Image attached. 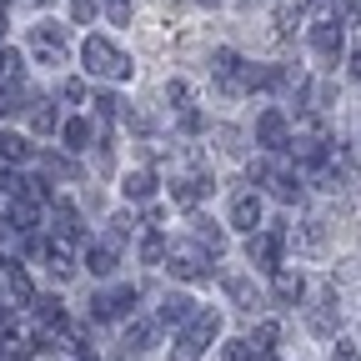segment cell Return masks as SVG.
I'll return each instance as SVG.
<instances>
[{"mask_svg":"<svg viewBox=\"0 0 361 361\" xmlns=\"http://www.w3.org/2000/svg\"><path fill=\"white\" fill-rule=\"evenodd\" d=\"M80 66H85V75H96V80H130L135 75V61L121 51L116 40H106V35H90L80 45Z\"/></svg>","mask_w":361,"mask_h":361,"instance_id":"cell-1","label":"cell"},{"mask_svg":"<svg viewBox=\"0 0 361 361\" xmlns=\"http://www.w3.org/2000/svg\"><path fill=\"white\" fill-rule=\"evenodd\" d=\"M211 75H216V85L226 90V96H246V90H261V85H271V71L251 66V61H246V56H236V51H216V61H211Z\"/></svg>","mask_w":361,"mask_h":361,"instance_id":"cell-2","label":"cell"},{"mask_svg":"<svg viewBox=\"0 0 361 361\" xmlns=\"http://www.w3.org/2000/svg\"><path fill=\"white\" fill-rule=\"evenodd\" d=\"M216 336H221V316H216L211 306H196V316H191V322L176 331V341H171V361H201Z\"/></svg>","mask_w":361,"mask_h":361,"instance_id":"cell-3","label":"cell"},{"mask_svg":"<svg viewBox=\"0 0 361 361\" xmlns=\"http://www.w3.org/2000/svg\"><path fill=\"white\" fill-rule=\"evenodd\" d=\"M276 156H281V151H266V161H256V166H251V176H256V180H261V186L276 196V201L296 206V201L306 196V186H301V176H296L286 161H276Z\"/></svg>","mask_w":361,"mask_h":361,"instance_id":"cell-4","label":"cell"},{"mask_svg":"<svg viewBox=\"0 0 361 361\" xmlns=\"http://www.w3.org/2000/svg\"><path fill=\"white\" fill-rule=\"evenodd\" d=\"M166 271L176 281H201V276H211V251L191 236V241H176L171 251H166Z\"/></svg>","mask_w":361,"mask_h":361,"instance_id":"cell-5","label":"cell"},{"mask_svg":"<svg viewBox=\"0 0 361 361\" xmlns=\"http://www.w3.org/2000/svg\"><path fill=\"white\" fill-rule=\"evenodd\" d=\"M30 56H35L40 66H61V61L71 56V30L56 25V20L30 25Z\"/></svg>","mask_w":361,"mask_h":361,"instance_id":"cell-6","label":"cell"},{"mask_svg":"<svg viewBox=\"0 0 361 361\" xmlns=\"http://www.w3.org/2000/svg\"><path fill=\"white\" fill-rule=\"evenodd\" d=\"M286 241H291V236L281 231V226H271V231H251V236H246V261H251L256 271H276Z\"/></svg>","mask_w":361,"mask_h":361,"instance_id":"cell-7","label":"cell"},{"mask_svg":"<svg viewBox=\"0 0 361 361\" xmlns=\"http://www.w3.org/2000/svg\"><path fill=\"white\" fill-rule=\"evenodd\" d=\"M256 146H261V151H286V146H291V121H286L281 106H266V111L256 116Z\"/></svg>","mask_w":361,"mask_h":361,"instance_id":"cell-8","label":"cell"},{"mask_svg":"<svg viewBox=\"0 0 361 361\" xmlns=\"http://www.w3.org/2000/svg\"><path fill=\"white\" fill-rule=\"evenodd\" d=\"M135 301H141V291H135V286H111V291H96V296H90V322H116V316H126Z\"/></svg>","mask_w":361,"mask_h":361,"instance_id":"cell-9","label":"cell"},{"mask_svg":"<svg viewBox=\"0 0 361 361\" xmlns=\"http://www.w3.org/2000/svg\"><path fill=\"white\" fill-rule=\"evenodd\" d=\"M306 326H311L316 336L336 341V331H341V301H336V291H322V296L311 301V311H306Z\"/></svg>","mask_w":361,"mask_h":361,"instance_id":"cell-10","label":"cell"},{"mask_svg":"<svg viewBox=\"0 0 361 361\" xmlns=\"http://www.w3.org/2000/svg\"><path fill=\"white\" fill-rule=\"evenodd\" d=\"M226 221L236 226V231H261V191H251V186H236L231 191V211H226Z\"/></svg>","mask_w":361,"mask_h":361,"instance_id":"cell-11","label":"cell"},{"mask_svg":"<svg viewBox=\"0 0 361 361\" xmlns=\"http://www.w3.org/2000/svg\"><path fill=\"white\" fill-rule=\"evenodd\" d=\"M0 296H6L11 306H35V286H30L20 261H6V271H0Z\"/></svg>","mask_w":361,"mask_h":361,"instance_id":"cell-12","label":"cell"},{"mask_svg":"<svg viewBox=\"0 0 361 361\" xmlns=\"http://www.w3.org/2000/svg\"><path fill=\"white\" fill-rule=\"evenodd\" d=\"M311 51L322 56V61H341V51H346V30H341V20H322V25H311Z\"/></svg>","mask_w":361,"mask_h":361,"instance_id":"cell-13","label":"cell"},{"mask_svg":"<svg viewBox=\"0 0 361 361\" xmlns=\"http://www.w3.org/2000/svg\"><path fill=\"white\" fill-rule=\"evenodd\" d=\"M271 296H276L281 306H296L306 296V276L296 266H276V271H271Z\"/></svg>","mask_w":361,"mask_h":361,"instance_id":"cell-14","label":"cell"},{"mask_svg":"<svg viewBox=\"0 0 361 361\" xmlns=\"http://www.w3.org/2000/svg\"><path fill=\"white\" fill-rule=\"evenodd\" d=\"M221 286H226V296H231V306H241V311H256V301H261V291H256V276H246V271H226V276H221Z\"/></svg>","mask_w":361,"mask_h":361,"instance_id":"cell-15","label":"cell"},{"mask_svg":"<svg viewBox=\"0 0 361 361\" xmlns=\"http://www.w3.org/2000/svg\"><path fill=\"white\" fill-rule=\"evenodd\" d=\"M116 251H121V246H111V241H90L80 266H85L96 281H106V276H116Z\"/></svg>","mask_w":361,"mask_h":361,"instance_id":"cell-16","label":"cell"},{"mask_svg":"<svg viewBox=\"0 0 361 361\" xmlns=\"http://www.w3.org/2000/svg\"><path fill=\"white\" fill-rule=\"evenodd\" d=\"M291 246H296L301 256H322V251H326V226H322V221H301L296 231H291Z\"/></svg>","mask_w":361,"mask_h":361,"instance_id":"cell-17","label":"cell"},{"mask_svg":"<svg viewBox=\"0 0 361 361\" xmlns=\"http://www.w3.org/2000/svg\"><path fill=\"white\" fill-rule=\"evenodd\" d=\"M121 191H126V201H151V191H156V171H151V166H135V171H126Z\"/></svg>","mask_w":361,"mask_h":361,"instance_id":"cell-18","label":"cell"},{"mask_svg":"<svg viewBox=\"0 0 361 361\" xmlns=\"http://www.w3.org/2000/svg\"><path fill=\"white\" fill-rule=\"evenodd\" d=\"M51 231H56L61 241H75V236H80V216H75L71 201H51Z\"/></svg>","mask_w":361,"mask_h":361,"instance_id":"cell-19","label":"cell"},{"mask_svg":"<svg viewBox=\"0 0 361 361\" xmlns=\"http://www.w3.org/2000/svg\"><path fill=\"white\" fill-rule=\"evenodd\" d=\"M156 316H161L166 326H186L191 316H196V301H191V296H180V291H171V296L161 301V311H156Z\"/></svg>","mask_w":361,"mask_h":361,"instance_id":"cell-20","label":"cell"},{"mask_svg":"<svg viewBox=\"0 0 361 361\" xmlns=\"http://www.w3.org/2000/svg\"><path fill=\"white\" fill-rule=\"evenodd\" d=\"M35 322L45 331H66V301L61 296H35Z\"/></svg>","mask_w":361,"mask_h":361,"instance_id":"cell-21","label":"cell"},{"mask_svg":"<svg viewBox=\"0 0 361 361\" xmlns=\"http://www.w3.org/2000/svg\"><path fill=\"white\" fill-rule=\"evenodd\" d=\"M35 151H30V141H25V135L20 130H0V161H6V166H25Z\"/></svg>","mask_w":361,"mask_h":361,"instance_id":"cell-22","label":"cell"},{"mask_svg":"<svg viewBox=\"0 0 361 361\" xmlns=\"http://www.w3.org/2000/svg\"><path fill=\"white\" fill-rule=\"evenodd\" d=\"M246 341H251L256 356H271V351H276V341H281V322H256Z\"/></svg>","mask_w":361,"mask_h":361,"instance_id":"cell-23","label":"cell"},{"mask_svg":"<svg viewBox=\"0 0 361 361\" xmlns=\"http://www.w3.org/2000/svg\"><path fill=\"white\" fill-rule=\"evenodd\" d=\"M45 266H51V276H56V281H71V276H75V261H71V251H66L61 241L45 246Z\"/></svg>","mask_w":361,"mask_h":361,"instance_id":"cell-24","label":"cell"},{"mask_svg":"<svg viewBox=\"0 0 361 361\" xmlns=\"http://www.w3.org/2000/svg\"><path fill=\"white\" fill-rule=\"evenodd\" d=\"M151 341H156V322H151V316H141V322L126 326V346L130 351H151Z\"/></svg>","mask_w":361,"mask_h":361,"instance_id":"cell-25","label":"cell"},{"mask_svg":"<svg viewBox=\"0 0 361 361\" xmlns=\"http://www.w3.org/2000/svg\"><path fill=\"white\" fill-rule=\"evenodd\" d=\"M30 126H35V135H51L61 126V111L51 101H30Z\"/></svg>","mask_w":361,"mask_h":361,"instance_id":"cell-26","label":"cell"},{"mask_svg":"<svg viewBox=\"0 0 361 361\" xmlns=\"http://www.w3.org/2000/svg\"><path fill=\"white\" fill-rule=\"evenodd\" d=\"M191 226H196V241H201L206 251H216V256L226 251V231H221V226H216V221H206V216H196Z\"/></svg>","mask_w":361,"mask_h":361,"instance_id":"cell-27","label":"cell"},{"mask_svg":"<svg viewBox=\"0 0 361 361\" xmlns=\"http://www.w3.org/2000/svg\"><path fill=\"white\" fill-rule=\"evenodd\" d=\"M61 141H66V151H85L90 146V121H66L61 126Z\"/></svg>","mask_w":361,"mask_h":361,"instance_id":"cell-28","label":"cell"},{"mask_svg":"<svg viewBox=\"0 0 361 361\" xmlns=\"http://www.w3.org/2000/svg\"><path fill=\"white\" fill-rule=\"evenodd\" d=\"M166 251H171V246H166V236L151 226V231H146V241H141V261H146V266H161V261H166Z\"/></svg>","mask_w":361,"mask_h":361,"instance_id":"cell-29","label":"cell"},{"mask_svg":"<svg viewBox=\"0 0 361 361\" xmlns=\"http://www.w3.org/2000/svg\"><path fill=\"white\" fill-rule=\"evenodd\" d=\"M271 20H276V35H291V30L301 25V6H276V16H271Z\"/></svg>","mask_w":361,"mask_h":361,"instance_id":"cell-30","label":"cell"},{"mask_svg":"<svg viewBox=\"0 0 361 361\" xmlns=\"http://www.w3.org/2000/svg\"><path fill=\"white\" fill-rule=\"evenodd\" d=\"M90 106H96V116H101V121H111V116L121 111V101L111 96V90H96V101H90Z\"/></svg>","mask_w":361,"mask_h":361,"instance_id":"cell-31","label":"cell"},{"mask_svg":"<svg viewBox=\"0 0 361 361\" xmlns=\"http://www.w3.org/2000/svg\"><path fill=\"white\" fill-rule=\"evenodd\" d=\"M221 361H256V351H251V341H226Z\"/></svg>","mask_w":361,"mask_h":361,"instance_id":"cell-32","label":"cell"},{"mask_svg":"<svg viewBox=\"0 0 361 361\" xmlns=\"http://www.w3.org/2000/svg\"><path fill=\"white\" fill-rule=\"evenodd\" d=\"M106 20L111 25H126L130 20V0H106Z\"/></svg>","mask_w":361,"mask_h":361,"instance_id":"cell-33","label":"cell"},{"mask_svg":"<svg viewBox=\"0 0 361 361\" xmlns=\"http://www.w3.org/2000/svg\"><path fill=\"white\" fill-rule=\"evenodd\" d=\"M71 16H75V25H90L96 20V0H71Z\"/></svg>","mask_w":361,"mask_h":361,"instance_id":"cell-34","label":"cell"},{"mask_svg":"<svg viewBox=\"0 0 361 361\" xmlns=\"http://www.w3.org/2000/svg\"><path fill=\"white\" fill-rule=\"evenodd\" d=\"M126 236H130V221H126V216H111V231H106V241H111V246H121Z\"/></svg>","mask_w":361,"mask_h":361,"instance_id":"cell-35","label":"cell"},{"mask_svg":"<svg viewBox=\"0 0 361 361\" xmlns=\"http://www.w3.org/2000/svg\"><path fill=\"white\" fill-rule=\"evenodd\" d=\"M166 96H171L176 106H191V85H186V80H171V85H166Z\"/></svg>","mask_w":361,"mask_h":361,"instance_id":"cell-36","label":"cell"},{"mask_svg":"<svg viewBox=\"0 0 361 361\" xmlns=\"http://www.w3.org/2000/svg\"><path fill=\"white\" fill-rule=\"evenodd\" d=\"M331 361H361L356 341H336V346H331Z\"/></svg>","mask_w":361,"mask_h":361,"instance_id":"cell-37","label":"cell"},{"mask_svg":"<svg viewBox=\"0 0 361 361\" xmlns=\"http://www.w3.org/2000/svg\"><path fill=\"white\" fill-rule=\"evenodd\" d=\"M61 96H66L71 106H80V101H85V85H80V80H66V85H61Z\"/></svg>","mask_w":361,"mask_h":361,"instance_id":"cell-38","label":"cell"},{"mask_svg":"<svg viewBox=\"0 0 361 361\" xmlns=\"http://www.w3.org/2000/svg\"><path fill=\"white\" fill-rule=\"evenodd\" d=\"M11 201H16V191H11V180H0V216L11 211Z\"/></svg>","mask_w":361,"mask_h":361,"instance_id":"cell-39","label":"cell"},{"mask_svg":"<svg viewBox=\"0 0 361 361\" xmlns=\"http://www.w3.org/2000/svg\"><path fill=\"white\" fill-rule=\"evenodd\" d=\"M351 80H361V51H351Z\"/></svg>","mask_w":361,"mask_h":361,"instance_id":"cell-40","label":"cell"},{"mask_svg":"<svg viewBox=\"0 0 361 361\" xmlns=\"http://www.w3.org/2000/svg\"><path fill=\"white\" fill-rule=\"evenodd\" d=\"M6 326H11V306H6V301H0V331H6Z\"/></svg>","mask_w":361,"mask_h":361,"instance_id":"cell-41","label":"cell"},{"mask_svg":"<svg viewBox=\"0 0 361 361\" xmlns=\"http://www.w3.org/2000/svg\"><path fill=\"white\" fill-rule=\"evenodd\" d=\"M0 35H6V11H0Z\"/></svg>","mask_w":361,"mask_h":361,"instance_id":"cell-42","label":"cell"},{"mask_svg":"<svg viewBox=\"0 0 361 361\" xmlns=\"http://www.w3.org/2000/svg\"><path fill=\"white\" fill-rule=\"evenodd\" d=\"M256 361H271V356H256Z\"/></svg>","mask_w":361,"mask_h":361,"instance_id":"cell-43","label":"cell"},{"mask_svg":"<svg viewBox=\"0 0 361 361\" xmlns=\"http://www.w3.org/2000/svg\"><path fill=\"white\" fill-rule=\"evenodd\" d=\"M35 6H45V0H35Z\"/></svg>","mask_w":361,"mask_h":361,"instance_id":"cell-44","label":"cell"}]
</instances>
